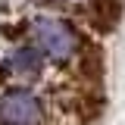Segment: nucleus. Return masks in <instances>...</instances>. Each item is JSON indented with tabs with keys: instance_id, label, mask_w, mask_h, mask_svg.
<instances>
[{
	"instance_id": "1",
	"label": "nucleus",
	"mask_w": 125,
	"mask_h": 125,
	"mask_svg": "<svg viewBox=\"0 0 125 125\" xmlns=\"http://www.w3.org/2000/svg\"><path fill=\"white\" fill-rule=\"evenodd\" d=\"M31 34H34L38 47L44 50L50 60H56V62H66L78 50L75 28H72L66 19H56V16H38V19L31 22Z\"/></svg>"
},
{
	"instance_id": "2",
	"label": "nucleus",
	"mask_w": 125,
	"mask_h": 125,
	"mask_svg": "<svg viewBox=\"0 0 125 125\" xmlns=\"http://www.w3.org/2000/svg\"><path fill=\"white\" fill-rule=\"evenodd\" d=\"M0 119H3V125H41L44 106L31 91L16 88L0 97Z\"/></svg>"
},
{
	"instance_id": "3",
	"label": "nucleus",
	"mask_w": 125,
	"mask_h": 125,
	"mask_svg": "<svg viewBox=\"0 0 125 125\" xmlns=\"http://www.w3.org/2000/svg\"><path fill=\"white\" fill-rule=\"evenodd\" d=\"M125 16V3L122 0H91V6H88V19H91V25L97 34H109V31L119 28V22H122Z\"/></svg>"
},
{
	"instance_id": "4",
	"label": "nucleus",
	"mask_w": 125,
	"mask_h": 125,
	"mask_svg": "<svg viewBox=\"0 0 125 125\" xmlns=\"http://www.w3.org/2000/svg\"><path fill=\"white\" fill-rule=\"evenodd\" d=\"M78 72L88 81H100L103 78V50L97 44H81V56H78Z\"/></svg>"
},
{
	"instance_id": "5",
	"label": "nucleus",
	"mask_w": 125,
	"mask_h": 125,
	"mask_svg": "<svg viewBox=\"0 0 125 125\" xmlns=\"http://www.w3.org/2000/svg\"><path fill=\"white\" fill-rule=\"evenodd\" d=\"M10 69L22 78H34L41 72V53L31 50V47H19L13 56H10Z\"/></svg>"
},
{
	"instance_id": "6",
	"label": "nucleus",
	"mask_w": 125,
	"mask_h": 125,
	"mask_svg": "<svg viewBox=\"0 0 125 125\" xmlns=\"http://www.w3.org/2000/svg\"><path fill=\"white\" fill-rule=\"evenodd\" d=\"M72 113L78 116L81 125L97 122L100 113H103V97L100 94H81V97H75V103H72Z\"/></svg>"
}]
</instances>
